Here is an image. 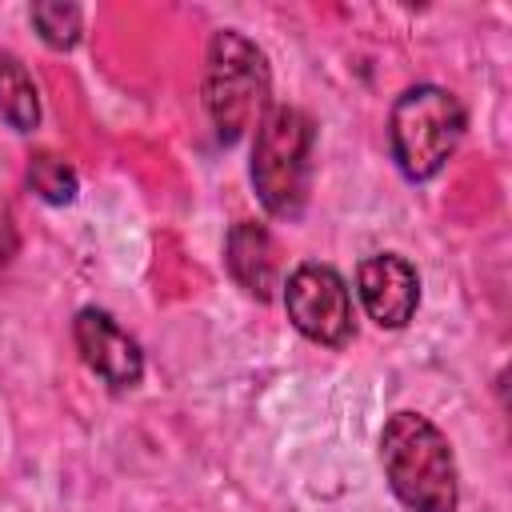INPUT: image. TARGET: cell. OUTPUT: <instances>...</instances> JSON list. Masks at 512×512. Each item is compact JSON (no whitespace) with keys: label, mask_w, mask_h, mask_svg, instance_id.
I'll list each match as a JSON object with an SVG mask.
<instances>
[{"label":"cell","mask_w":512,"mask_h":512,"mask_svg":"<svg viewBox=\"0 0 512 512\" xmlns=\"http://www.w3.org/2000/svg\"><path fill=\"white\" fill-rule=\"evenodd\" d=\"M388 488L408 512H456L460 476L444 432L420 412H392L380 432Z\"/></svg>","instance_id":"cell-1"},{"label":"cell","mask_w":512,"mask_h":512,"mask_svg":"<svg viewBox=\"0 0 512 512\" xmlns=\"http://www.w3.org/2000/svg\"><path fill=\"white\" fill-rule=\"evenodd\" d=\"M204 112L224 144H236L252 124H260L268 92H272V72L268 56L256 40H248L236 28H220L208 40L204 56Z\"/></svg>","instance_id":"cell-2"},{"label":"cell","mask_w":512,"mask_h":512,"mask_svg":"<svg viewBox=\"0 0 512 512\" xmlns=\"http://www.w3.org/2000/svg\"><path fill=\"white\" fill-rule=\"evenodd\" d=\"M464 104L440 84H416L396 96L388 116L392 160L408 180H432L464 140Z\"/></svg>","instance_id":"cell-3"},{"label":"cell","mask_w":512,"mask_h":512,"mask_svg":"<svg viewBox=\"0 0 512 512\" xmlns=\"http://www.w3.org/2000/svg\"><path fill=\"white\" fill-rule=\"evenodd\" d=\"M312 140H316L312 120L288 104L268 108L256 124L248 172L260 204L280 220H296L304 212L308 176H312Z\"/></svg>","instance_id":"cell-4"},{"label":"cell","mask_w":512,"mask_h":512,"mask_svg":"<svg viewBox=\"0 0 512 512\" xmlns=\"http://www.w3.org/2000/svg\"><path fill=\"white\" fill-rule=\"evenodd\" d=\"M284 308H288V320L308 340H316L324 348H344L356 332L352 292L332 264L308 260V264L292 268V276L284 284Z\"/></svg>","instance_id":"cell-5"},{"label":"cell","mask_w":512,"mask_h":512,"mask_svg":"<svg viewBox=\"0 0 512 512\" xmlns=\"http://www.w3.org/2000/svg\"><path fill=\"white\" fill-rule=\"evenodd\" d=\"M72 336L80 348V360L108 384V388H136L144 376V352L140 344L104 312V308H80L72 320Z\"/></svg>","instance_id":"cell-6"},{"label":"cell","mask_w":512,"mask_h":512,"mask_svg":"<svg viewBox=\"0 0 512 512\" xmlns=\"http://www.w3.org/2000/svg\"><path fill=\"white\" fill-rule=\"evenodd\" d=\"M356 292H360L364 312L380 328H404L420 304V276L400 252H376L360 260Z\"/></svg>","instance_id":"cell-7"},{"label":"cell","mask_w":512,"mask_h":512,"mask_svg":"<svg viewBox=\"0 0 512 512\" xmlns=\"http://www.w3.org/2000/svg\"><path fill=\"white\" fill-rule=\"evenodd\" d=\"M224 256H228L232 280L244 292H252L256 300H268L280 288V280H276V256H272V236L264 232V224H256V220L232 224L228 244H224Z\"/></svg>","instance_id":"cell-8"},{"label":"cell","mask_w":512,"mask_h":512,"mask_svg":"<svg viewBox=\"0 0 512 512\" xmlns=\"http://www.w3.org/2000/svg\"><path fill=\"white\" fill-rule=\"evenodd\" d=\"M0 116L16 128V132H32L40 124V92L36 80L28 76V68L20 64V56L0 48Z\"/></svg>","instance_id":"cell-9"},{"label":"cell","mask_w":512,"mask_h":512,"mask_svg":"<svg viewBox=\"0 0 512 512\" xmlns=\"http://www.w3.org/2000/svg\"><path fill=\"white\" fill-rule=\"evenodd\" d=\"M28 184L44 204H72L76 200V168L56 152H36L28 164Z\"/></svg>","instance_id":"cell-10"},{"label":"cell","mask_w":512,"mask_h":512,"mask_svg":"<svg viewBox=\"0 0 512 512\" xmlns=\"http://www.w3.org/2000/svg\"><path fill=\"white\" fill-rule=\"evenodd\" d=\"M32 24L48 48L64 52V48H76V40H80V8L76 4H56V0L32 4Z\"/></svg>","instance_id":"cell-11"}]
</instances>
